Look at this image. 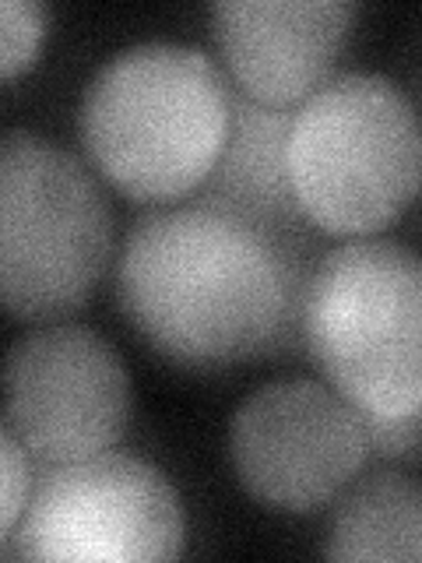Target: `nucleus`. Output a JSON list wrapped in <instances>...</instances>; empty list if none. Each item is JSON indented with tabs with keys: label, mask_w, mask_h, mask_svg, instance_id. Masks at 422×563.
Instances as JSON below:
<instances>
[{
	"label": "nucleus",
	"mask_w": 422,
	"mask_h": 563,
	"mask_svg": "<svg viewBox=\"0 0 422 563\" xmlns=\"http://www.w3.org/2000/svg\"><path fill=\"white\" fill-rule=\"evenodd\" d=\"M324 236H281L198 198L145 208L116 251V307L187 369L303 352V296Z\"/></svg>",
	"instance_id": "obj_1"
},
{
	"label": "nucleus",
	"mask_w": 422,
	"mask_h": 563,
	"mask_svg": "<svg viewBox=\"0 0 422 563\" xmlns=\"http://www.w3.org/2000/svg\"><path fill=\"white\" fill-rule=\"evenodd\" d=\"M233 81L201 46L145 40L116 49L78 102V137L106 184L141 205L187 201L225 145Z\"/></svg>",
	"instance_id": "obj_2"
},
{
	"label": "nucleus",
	"mask_w": 422,
	"mask_h": 563,
	"mask_svg": "<svg viewBox=\"0 0 422 563\" xmlns=\"http://www.w3.org/2000/svg\"><path fill=\"white\" fill-rule=\"evenodd\" d=\"M296 201L324 236H377L422 190V113L377 70H338L289 134Z\"/></svg>",
	"instance_id": "obj_3"
},
{
	"label": "nucleus",
	"mask_w": 422,
	"mask_h": 563,
	"mask_svg": "<svg viewBox=\"0 0 422 563\" xmlns=\"http://www.w3.org/2000/svg\"><path fill=\"white\" fill-rule=\"evenodd\" d=\"M303 356L369 416L422 412V254L391 236L327 246L303 296Z\"/></svg>",
	"instance_id": "obj_4"
},
{
	"label": "nucleus",
	"mask_w": 422,
	"mask_h": 563,
	"mask_svg": "<svg viewBox=\"0 0 422 563\" xmlns=\"http://www.w3.org/2000/svg\"><path fill=\"white\" fill-rule=\"evenodd\" d=\"M113 208L78 155L25 128L0 141V286L14 321L78 313L110 272Z\"/></svg>",
	"instance_id": "obj_5"
},
{
	"label": "nucleus",
	"mask_w": 422,
	"mask_h": 563,
	"mask_svg": "<svg viewBox=\"0 0 422 563\" xmlns=\"http://www.w3.org/2000/svg\"><path fill=\"white\" fill-rule=\"evenodd\" d=\"M187 518L173 479L127 451L75 462H35L22 518L0 536L8 560H173L184 553Z\"/></svg>",
	"instance_id": "obj_6"
},
{
	"label": "nucleus",
	"mask_w": 422,
	"mask_h": 563,
	"mask_svg": "<svg viewBox=\"0 0 422 563\" xmlns=\"http://www.w3.org/2000/svg\"><path fill=\"white\" fill-rule=\"evenodd\" d=\"M229 462L240 486L264 507L316 515L369 468L363 409L327 380L260 384L229 419Z\"/></svg>",
	"instance_id": "obj_7"
},
{
	"label": "nucleus",
	"mask_w": 422,
	"mask_h": 563,
	"mask_svg": "<svg viewBox=\"0 0 422 563\" xmlns=\"http://www.w3.org/2000/svg\"><path fill=\"white\" fill-rule=\"evenodd\" d=\"M131 422V377L99 331L35 324L4 360V427L35 462H75L120 444Z\"/></svg>",
	"instance_id": "obj_8"
},
{
	"label": "nucleus",
	"mask_w": 422,
	"mask_h": 563,
	"mask_svg": "<svg viewBox=\"0 0 422 563\" xmlns=\"http://www.w3.org/2000/svg\"><path fill=\"white\" fill-rule=\"evenodd\" d=\"M356 14L352 0H219L208 25L233 85L268 106H303L338 75Z\"/></svg>",
	"instance_id": "obj_9"
},
{
	"label": "nucleus",
	"mask_w": 422,
	"mask_h": 563,
	"mask_svg": "<svg viewBox=\"0 0 422 563\" xmlns=\"http://www.w3.org/2000/svg\"><path fill=\"white\" fill-rule=\"evenodd\" d=\"M233 81V78H229ZM225 145L193 198L219 205L281 236H324L296 201L289 134L299 106H268L233 85Z\"/></svg>",
	"instance_id": "obj_10"
},
{
	"label": "nucleus",
	"mask_w": 422,
	"mask_h": 563,
	"mask_svg": "<svg viewBox=\"0 0 422 563\" xmlns=\"http://www.w3.org/2000/svg\"><path fill=\"white\" fill-rule=\"evenodd\" d=\"M324 556L422 560V479L404 468H366L327 507Z\"/></svg>",
	"instance_id": "obj_11"
},
{
	"label": "nucleus",
	"mask_w": 422,
	"mask_h": 563,
	"mask_svg": "<svg viewBox=\"0 0 422 563\" xmlns=\"http://www.w3.org/2000/svg\"><path fill=\"white\" fill-rule=\"evenodd\" d=\"M46 35V8L40 0H4L0 4V70L11 81L32 67Z\"/></svg>",
	"instance_id": "obj_12"
},
{
	"label": "nucleus",
	"mask_w": 422,
	"mask_h": 563,
	"mask_svg": "<svg viewBox=\"0 0 422 563\" xmlns=\"http://www.w3.org/2000/svg\"><path fill=\"white\" fill-rule=\"evenodd\" d=\"M369 468H419L422 465V412L412 416H369Z\"/></svg>",
	"instance_id": "obj_13"
},
{
	"label": "nucleus",
	"mask_w": 422,
	"mask_h": 563,
	"mask_svg": "<svg viewBox=\"0 0 422 563\" xmlns=\"http://www.w3.org/2000/svg\"><path fill=\"white\" fill-rule=\"evenodd\" d=\"M0 457H4V497H0V536H8L22 518L35 483V457L25 451L8 427L0 430Z\"/></svg>",
	"instance_id": "obj_14"
}]
</instances>
